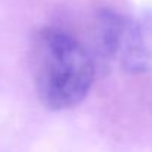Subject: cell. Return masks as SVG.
Here are the masks:
<instances>
[{
	"mask_svg": "<svg viewBox=\"0 0 152 152\" xmlns=\"http://www.w3.org/2000/svg\"><path fill=\"white\" fill-rule=\"evenodd\" d=\"M30 53L34 90L43 106L65 111L86 99L98 65L77 36L43 27L34 34Z\"/></svg>",
	"mask_w": 152,
	"mask_h": 152,
	"instance_id": "cell-1",
	"label": "cell"
},
{
	"mask_svg": "<svg viewBox=\"0 0 152 152\" xmlns=\"http://www.w3.org/2000/svg\"><path fill=\"white\" fill-rule=\"evenodd\" d=\"M111 64L124 72H152V10L145 9L134 15L121 13L114 42Z\"/></svg>",
	"mask_w": 152,
	"mask_h": 152,
	"instance_id": "cell-2",
	"label": "cell"
}]
</instances>
